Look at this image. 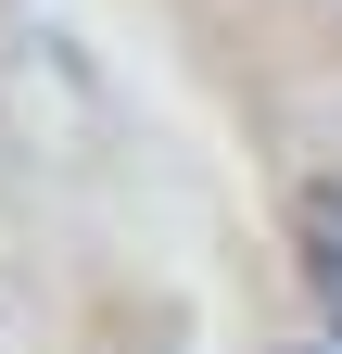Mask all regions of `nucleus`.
Listing matches in <instances>:
<instances>
[{
    "mask_svg": "<svg viewBox=\"0 0 342 354\" xmlns=\"http://www.w3.org/2000/svg\"><path fill=\"white\" fill-rule=\"evenodd\" d=\"M305 266H317V291L342 304V190H305Z\"/></svg>",
    "mask_w": 342,
    "mask_h": 354,
    "instance_id": "nucleus-1",
    "label": "nucleus"
}]
</instances>
